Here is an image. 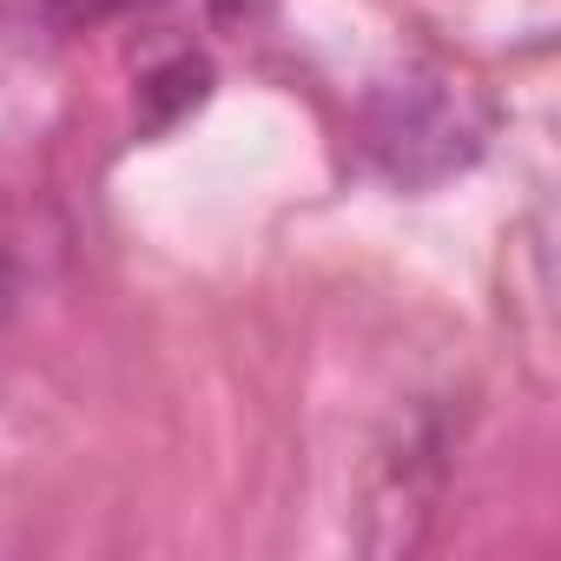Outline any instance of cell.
<instances>
[{"label":"cell","instance_id":"6da1fadb","mask_svg":"<svg viewBox=\"0 0 561 561\" xmlns=\"http://www.w3.org/2000/svg\"><path fill=\"white\" fill-rule=\"evenodd\" d=\"M482 106L449 73H397L364 100V146L397 185H436L482 152Z\"/></svg>","mask_w":561,"mask_h":561},{"label":"cell","instance_id":"7a4b0ae2","mask_svg":"<svg viewBox=\"0 0 561 561\" xmlns=\"http://www.w3.org/2000/svg\"><path fill=\"white\" fill-rule=\"evenodd\" d=\"M54 8H67V14H106V8H126V0H54Z\"/></svg>","mask_w":561,"mask_h":561}]
</instances>
